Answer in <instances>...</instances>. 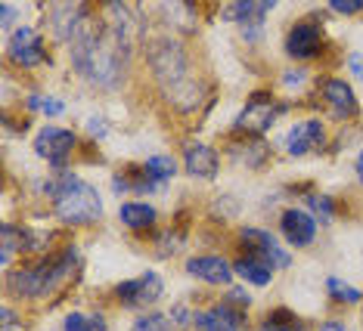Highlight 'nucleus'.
Listing matches in <instances>:
<instances>
[{
	"label": "nucleus",
	"mask_w": 363,
	"mask_h": 331,
	"mask_svg": "<svg viewBox=\"0 0 363 331\" xmlns=\"http://www.w3.org/2000/svg\"><path fill=\"white\" fill-rule=\"evenodd\" d=\"M128 59H130V47H125L112 35V28L106 25L100 13L87 10L78 31L69 40L72 69L87 84H94L100 90H115V87H121V81L128 74Z\"/></svg>",
	"instance_id": "f257e3e1"
},
{
	"label": "nucleus",
	"mask_w": 363,
	"mask_h": 331,
	"mask_svg": "<svg viewBox=\"0 0 363 331\" xmlns=\"http://www.w3.org/2000/svg\"><path fill=\"white\" fill-rule=\"evenodd\" d=\"M146 62L159 84L162 96L168 99L174 109L193 112L202 103V81L193 71V59H189L186 47L177 37L162 35L146 44Z\"/></svg>",
	"instance_id": "f03ea898"
},
{
	"label": "nucleus",
	"mask_w": 363,
	"mask_h": 331,
	"mask_svg": "<svg viewBox=\"0 0 363 331\" xmlns=\"http://www.w3.org/2000/svg\"><path fill=\"white\" fill-rule=\"evenodd\" d=\"M78 267H81V251L75 245H69L60 254H47V257H38L28 267L10 272L6 276V294L22 297V301H44V297L60 291L69 279H75Z\"/></svg>",
	"instance_id": "7ed1b4c3"
},
{
	"label": "nucleus",
	"mask_w": 363,
	"mask_h": 331,
	"mask_svg": "<svg viewBox=\"0 0 363 331\" xmlns=\"http://www.w3.org/2000/svg\"><path fill=\"white\" fill-rule=\"evenodd\" d=\"M53 202V214L62 226H90L103 217V198L96 186L75 173H60L44 186Z\"/></svg>",
	"instance_id": "20e7f679"
},
{
	"label": "nucleus",
	"mask_w": 363,
	"mask_h": 331,
	"mask_svg": "<svg viewBox=\"0 0 363 331\" xmlns=\"http://www.w3.org/2000/svg\"><path fill=\"white\" fill-rule=\"evenodd\" d=\"M289 109V103H279V99H274L267 93V90H255V93L245 99L242 112L236 115L233 121V134L239 137H264L270 127L277 124V118Z\"/></svg>",
	"instance_id": "39448f33"
},
{
	"label": "nucleus",
	"mask_w": 363,
	"mask_h": 331,
	"mask_svg": "<svg viewBox=\"0 0 363 331\" xmlns=\"http://www.w3.org/2000/svg\"><path fill=\"white\" fill-rule=\"evenodd\" d=\"M75 149H78V137L72 134V130H65V127H53V124H47V127H40L38 137H35L38 158H44L56 170H62L65 164L72 161Z\"/></svg>",
	"instance_id": "423d86ee"
},
{
	"label": "nucleus",
	"mask_w": 363,
	"mask_h": 331,
	"mask_svg": "<svg viewBox=\"0 0 363 331\" xmlns=\"http://www.w3.org/2000/svg\"><path fill=\"white\" fill-rule=\"evenodd\" d=\"M6 59L19 69H38L47 59V40L38 28L31 25H19V28L6 40Z\"/></svg>",
	"instance_id": "0eeeda50"
},
{
	"label": "nucleus",
	"mask_w": 363,
	"mask_h": 331,
	"mask_svg": "<svg viewBox=\"0 0 363 331\" xmlns=\"http://www.w3.org/2000/svg\"><path fill=\"white\" fill-rule=\"evenodd\" d=\"M239 242H242L245 254H255V257H261L264 263H270L274 269H289V267H292V251H286V248L277 242V236L267 233V229L242 226V229H239Z\"/></svg>",
	"instance_id": "6e6552de"
},
{
	"label": "nucleus",
	"mask_w": 363,
	"mask_h": 331,
	"mask_svg": "<svg viewBox=\"0 0 363 331\" xmlns=\"http://www.w3.org/2000/svg\"><path fill=\"white\" fill-rule=\"evenodd\" d=\"M162 291H164V282L155 269H146V272H140V276L125 279V282L115 285V297H118V303L128 310L150 307V303H155L162 297Z\"/></svg>",
	"instance_id": "1a4fd4ad"
},
{
	"label": "nucleus",
	"mask_w": 363,
	"mask_h": 331,
	"mask_svg": "<svg viewBox=\"0 0 363 331\" xmlns=\"http://www.w3.org/2000/svg\"><path fill=\"white\" fill-rule=\"evenodd\" d=\"M286 56L295 62H308L313 56L323 53V28H320V22H295L292 28L286 31Z\"/></svg>",
	"instance_id": "9d476101"
},
{
	"label": "nucleus",
	"mask_w": 363,
	"mask_h": 331,
	"mask_svg": "<svg viewBox=\"0 0 363 331\" xmlns=\"http://www.w3.org/2000/svg\"><path fill=\"white\" fill-rule=\"evenodd\" d=\"M326 146V127L320 118H304L295 121L286 134V152L292 158H304L311 152H320Z\"/></svg>",
	"instance_id": "9b49d317"
},
{
	"label": "nucleus",
	"mask_w": 363,
	"mask_h": 331,
	"mask_svg": "<svg viewBox=\"0 0 363 331\" xmlns=\"http://www.w3.org/2000/svg\"><path fill=\"white\" fill-rule=\"evenodd\" d=\"M320 93H323L326 112L333 115L335 121H351L360 115V99L345 78H326L323 87H320Z\"/></svg>",
	"instance_id": "f8f14e48"
},
{
	"label": "nucleus",
	"mask_w": 363,
	"mask_h": 331,
	"mask_svg": "<svg viewBox=\"0 0 363 331\" xmlns=\"http://www.w3.org/2000/svg\"><path fill=\"white\" fill-rule=\"evenodd\" d=\"M279 233L292 248H308L317 238V217L304 208H286L279 214Z\"/></svg>",
	"instance_id": "ddd939ff"
},
{
	"label": "nucleus",
	"mask_w": 363,
	"mask_h": 331,
	"mask_svg": "<svg viewBox=\"0 0 363 331\" xmlns=\"http://www.w3.org/2000/svg\"><path fill=\"white\" fill-rule=\"evenodd\" d=\"M186 272L193 279H199L205 285H233V263L220 254H199V257H189L186 260Z\"/></svg>",
	"instance_id": "4468645a"
},
{
	"label": "nucleus",
	"mask_w": 363,
	"mask_h": 331,
	"mask_svg": "<svg viewBox=\"0 0 363 331\" xmlns=\"http://www.w3.org/2000/svg\"><path fill=\"white\" fill-rule=\"evenodd\" d=\"M245 325H249L245 313L230 303H214L196 316V331H245Z\"/></svg>",
	"instance_id": "2eb2a0df"
},
{
	"label": "nucleus",
	"mask_w": 363,
	"mask_h": 331,
	"mask_svg": "<svg viewBox=\"0 0 363 331\" xmlns=\"http://www.w3.org/2000/svg\"><path fill=\"white\" fill-rule=\"evenodd\" d=\"M184 170L189 173V177L214 180L218 170H220L218 149H211L208 143H186L184 146Z\"/></svg>",
	"instance_id": "dca6fc26"
},
{
	"label": "nucleus",
	"mask_w": 363,
	"mask_h": 331,
	"mask_svg": "<svg viewBox=\"0 0 363 331\" xmlns=\"http://www.w3.org/2000/svg\"><path fill=\"white\" fill-rule=\"evenodd\" d=\"M233 272L242 282L249 285H258V288H267L274 282V267L270 263H264L261 257H255V254H242V257L233 260Z\"/></svg>",
	"instance_id": "f3484780"
},
{
	"label": "nucleus",
	"mask_w": 363,
	"mask_h": 331,
	"mask_svg": "<svg viewBox=\"0 0 363 331\" xmlns=\"http://www.w3.org/2000/svg\"><path fill=\"white\" fill-rule=\"evenodd\" d=\"M274 0H236V4H230L224 13H220V19L227 22H236V25H245V22H255V19H267L270 13H274Z\"/></svg>",
	"instance_id": "a211bd4d"
},
{
	"label": "nucleus",
	"mask_w": 363,
	"mask_h": 331,
	"mask_svg": "<svg viewBox=\"0 0 363 331\" xmlns=\"http://www.w3.org/2000/svg\"><path fill=\"white\" fill-rule=\"evenodd\" d=\"M118 220L125 223L128 229H134V233H143V229L155 226V220H159V211H155L150 202H125L118 208Z\"/></svg>",
	"instance_id": "6ab92c4d"
},
{
	"label": "nucleus",
	"mask_w": 363,
	"mask_h": 331,
	"mask_svg": "<svg viewBox=\"0 0 363 331\" xmlns=\"http://www.w3.org/2000/svg\"><path fill=\"white\" fill-rule=\"evenodd\" d=\"M143 170L150 173L159 186H164L177 177V158L174 155H150V158L143 161Z\"/></svg>",
	"instance_id": "aec40b11"
},
{
	"label": "nucleus",
	"mask_w": 363,
	"mask_h": 331,
	"mask_svg": "<svg viewBox=\"0 0 363 331\" xmlns=\"http://www.w3.org/2000/svg\"><path fill=\"white\" fill-rule=\"evenodd\" d=\"M326 294L333 297L335 303H345V307H354V303L363 301V291H360V288L342 282L338 276H326Z\"/></svg>",
	"instance_id": "412c9836"
},
{
	"label": "nucleus",
	"mask_w": 363,
	"mask_h": 331,
	"mask_svg": "<svg viewBox=\"0 0 363 331\" xmlns=\"http://www.w3.org/2000/svg\"><path fill=\"white\" fill-rule=\"evenodd\" d=\"M26 109L28 112H44L47 118H60V115L65 112V103L60 96H44V93H31L26 99Z\"/></svg>",
	"instance_id": "4be33fe9"
},
{
	"label": "nucleus",
	"mask_w": 363,
	"mask_h": 331,
	"mask_svg": "<svg viewBox=\"0 0 363 331\" xmlns=\"http://www.w3.org/2000/svg\"><path fill=\"white\" fill-rule=\"evenodd\" d=\"M134 331H177L171 316H164V313H146V316H140L134 322Z\"/></svg>",
	"instance_id": "5701e85b"
},
{
	"label": "nucleus",
	"mask_w": 363,
	"mask_h": 331,
	"mask_svg": "<svg viewBox=\"0 0 363 331\" xmlns=\"http://www.w3.org/2000/svg\"><path fill=\"white\" fill-rule=\"evenodd\" d=\"M304 202H308V208L320 217V223H333V217H335V202L329 195H308Z\"/></svg>",
	"instance_id": "b1692460"
},
{
	"label": "nucleus",
	"mask_w": 363,
	"mask_h": 331,
	"mask_svg": "<svg viewBox=\"0 0 363 331\" xmlns=\"http://www.w3.org/2000/svg\"><path fill=\"white\" fill-rule=\"evenodd\" d=\"M180 245H184V236H177V233H171V229H164L162 238L155 242V254H159V257H171V254H177Z\"/></svg>",
	"instance_id": "393cba45"
},
{
	"label": "nucleus",
	"mask_w": 363,
	"mask_h": 331,
	"mask_svg": "<svg viewBox=\"0 0 363 331\" xmlns=\"http://www.w3.org/2000/svg\"><path fill=\"white\" fill-rule=\"evenodd\" d=\"M227 303H230V307H236V310H249L252 307V294L249 291H245V288L242 285H230V291H227Z\"/></svg>",
	"instance_id": "a878e982"
},
{
	"label": "nucleus",
	"mask_w": 363,
	"mask_h": 331,
	"mask_svg": "<svg viewBox=\"0 0 363 331\" xmlns=\"http://www.w3.org/2000/svg\"><path fill=\"white\" fill-rule=\"evenodd\" d=\"M329 10L342 16H357L363 13V0H329Z\"/></svg>",
	"instance_id": "bb28decb"
},
{
	"label": "nucleus",
	"mask_w": 363,
	"mask_h": 331,
	"mask_svg": "<svg viewBox=\"0 0 363 331\" xmlns=\"http://www.w3.org/2000/svg\"><path fill=\"white\" fill-rule=\"evenodd\" d=\"M62 328L65 331H94V322H90V316H84V313H69Z\"/></svg>",
	"instance_id": "cd10ccee"
},
{
	"label": "nucleus",
	"mask_w": 363,
	"mask_h": 331,
	"mask_svg": "<svg viewBox=\"0 0 363 331\" xmlns=\"http://www.w3.org/2000/svg\"><path fill=\"white\" fill-rule=\"evenodd\" d=\"M308 78H311V74L304 71V69H289V71H283V84H286L289 90H292V87L298 90V87H301Z\"/></svg>",
	"instance_id": "c85d7f7f"
},
{
	"label": "nucleus",
	"mask_w": 363,
	"mask_h": 331,
	"mask_svg": "<svg viewBox=\"0 0 363 331\" xmlns=\"http://www.w3.org/2000/svg\"><path fill=\"white\" fill-rule=\"evenodd\" d=\"M87 134L96 137V139H103L106 134H109V127H106L103 118H96V115H94V118H87Z\"/></svg>",
	"instance_id": "c756f323"
},
{
	"label": "nucleus",
	"mask_w": 363,
	"mask_h": 331,
	"mask_svg": "<svg viewBox=\"0 0 363 331\" xmlns=\"http://www.w3.org/2000/svg\"><path fill=\"white\" fill-rule=\"evenodd\" d=\"M348 71H351L357 81H363V53H357V50H354V53H348Z\"/></svg>",
	"instance_id": "7c9ffc66"
},
{
	"label": "nucleus",
	"mask_w": 363,
	"mask_h": 331,
	"mask_svg": "<svg viewBox=\"0 0 363 331\" xmlns=\"http://www.w3.org/2000/svg\"><path fill=\"white\" fill-rule=\"evenodd\" d=\"M13 19H16V10L10 4H0V25H4V31L13 28Z\"/></svg>",
	"instance_id": "2f4dec72"
},
{
	"label": "nucleus",
	"mask_w": 363,
	"mask_h": 331,
	"mask_svg": "<svg viewBox=\"0 0 363 331\" xmlns=\"http://www.w3.org/2000/svg\"><path fill=\"white\" fill-rule=\"evenodd\" d=\"M320 331H348V325H345V322H338V319H329V322L320 325Z\"/></svg>",
	"instance_id": "473e14b6"
},
{
	"label": "nucleus",
	"mask_w": 363,
	"mask_h": 331,
	"mask_svg": "<svg viewBox=\"0 0 363 331\" xmlns=\"http://www.w3.org/2000/svg\"><path fill=\"white\" fill-rule=\"evenodd\" d=\"M90 322H94V331H106V328H109V325H106L103 313H90Z\"/></svg>",
	"instance_id": "72a5a7b5"
},
{
	"label": "nucleus",
	"mask_w": 363,
	"mask_h": 331,
	"mask_svg": "<svg viewBox=\"0 0 363 331\" xmlns=\"http://www.w3.org/2000/svg\"><path fill=\"white\" fill-rule=\"evenodd\" d=\"M0 319H4V328H13V322H16V313L10 307H4L0 310Z\"/></svg>",
	"instance_id": "f704fd0d"
},
{
	"label": "nucleus",
	"mask_w": 363,
	"mask_h": 331,
	"mask_svg": "<svg viewBox=\"0 0 363 331\" xmlns=\"http://www.w3.org/2000/svg\"><path fill=\"white\" fill-rule=\"evenodd\" d=\"M258 331H292V328H283V325H277V322H264Z\"/></svg>",
	"instance_id": "c9c22d12"
},
{
	"label": "nucleus",
	"mask_w": 363,
	"mask_h": 331,
	"mask_svg": "<svg viewBox=\"0 0 363 331\" xmlns=\"http://www.w3.org/2000/svg\"><path fill=\"white\" fill-rule=\"evenodd\" d=\"M354 173H357V180L363 183V152L357 155V161H354Z\"/></svg>",
	"instance_id": "e433bc0d"
},
{
	"label": "nucleus",
	"mask_w": 363,
	"mask_h": 331,
	"mask_svg": "<svg viewBox=\"0 0 363 331\" xmlns=\"http://www.w3.org/2000/svg\"><path fill=\"white\" fill-rule=\"evenodd\" d=\"M360 322H363V313H360Z\"/></svg>",
	"instance_id": "4c0bfd02"
}]
</instances>
